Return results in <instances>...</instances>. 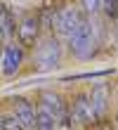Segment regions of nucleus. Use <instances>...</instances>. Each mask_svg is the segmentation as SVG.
<instances>
[{
    "label": "nucleus",
    "instance_id": "f257e3e1",
    "mask_svg": "<svg viewBox=\"0 0 118 130\" xmlns=\"http://www.w3.org/2000/svg\"><path fill=\"white\" fill-rule=\"evenodd\" d=\"M33 62H36L38 71H52L54 66H59V62H61L59 38L47 36L43 40H38V45L33 47Z\"/></svg>",
    "mask_w": 118,
    "mask_h": 130
},
{
    "label": "nucleus",
    "instance_id": "f03ea898",
    "mask_svg": "<svg viewBox=\"0 0 118 130\" xmlns=\"http://www.w3.org/2000/svg\"><path fill=\"white\" fill-rule=\"evenodd\" d=\"M66 43H69V50L73 52V57H78V59H90L94 55L97 40H94V28H92L88 17L80 21V26L76 28V33L71 36Z\"/></svg>",
    "mask_w": 118,
    "mask_h": 130
},
{
    "label": "nucleus",
    "instance_id": "7ed1b4c3",
    "mask_svg": "<svg viewBox=\"0 0 118 130\" xmlns=\"http://www.w3.org/2000/svg\"><path fill=\"white\" fill-rule=\"evenodd\" d=\"M83 19H85V17L80 14V10H78V7L66 5V7H61V10L54 12V17H52V28L59 33V38L69 40V38L76 33V28L80 26Z\"/></svg>",
    "mask_w": 118,
    "mask_h": 130
},
{
    "label": "nucleus",
    "instance_id": "20e7f679",
    "mask_svg": "<svg viewBox=\"0 0 118 130\" xmlns=\"http://www.w3.org/2000/svg\"><path fill=\"white\" fill-rule=\"evenodd\" d=\"M38 109H43L47 111L50 116L57 121V123H69V111H66V104H64V99H61V95L57 92H52V90H43L40 95H38Z\"/></svg>",
    "mask_w": 118,
    "mask_h": 130
},
{
    "label": "nucleus",
    "instance_id": "39448f33",
    "mask_svg": "<svg viewBox=\"0 0 118 130\" xmlns=\"http://www.w3.org/2000/svg\"><path fill=\"white\" fill-rule=\"evenodd\" d=\"M17 38L19 45H24V47H36L38 38H40V17H36V14L24 17L21 24L17 26Z\"/></svg>",
    "mask_w": 118,
    "mask_h": 130
},
{
    "label": "nucleus",
    "instance_id": "423d86ee",
    "mask_svg": "<svg viewBox=\"0 0 118 130\" xmlns=\"http://www.w3.org/2000/svg\"><path fill=\"white\" fill-rule=\"evenodd\" d=\"M21 62H24V50L21 45L17 43H7L3 47V57H0V71L5 76H14L21 69Z\"/></svg>",
    "mask_w": 118,
    "mask_h": 130
},
{
    "label": "nucleus",
    "instance_id": "0eeeda50",
    "mask_svg": "<svg viewBox=\"0 0 118 130\" xmlns=\"http://www.w3.org/2000/svg\"><path fill=\"white\" fill-rule=\"evenodd\" d=\"M71 121L76 123H92L94 121V111H92V102H90V95L88 92H80L76 95V99L71 102V113H69Z\"/></svg>",
    "mask_w": 118,
    "mask_h": 130
},
{
    "label": "nucleus",
    "instance_id": "6e6552de",
    "mask_svg": "<svg viewBox=\"0 0 118 130\" xmlns=\"http://www.w3.org/2000/svg\"><path fill=\"white\" fill-rule=\"evenodd\" d=\"M12 111H14V121L26 130V128H33L36 125V109H33V104L28 102V99H14L12 102Z\"/></svg>",
    "mask_w": 118,
    "mask_h": 130
},
{
    "label": "nucleus",
    "instance_id": "1a4fd4ad",
    "mask_svg": "<svg viewBox=\"0 0 118 130\" xmlns=\"http://www.w3.org/2000/svg\"><path fill=\"white\" fill-rule=\"evenodd\" d=\"M90 102H92V111H94V118H102L106 111V102H109V88L104 83H99V85L92 88L90 92Z\"/></svg>",
    "mask_w": 118,
    "mask_h": 130
},
{
    "label": "nucleus",
    "instance_id": "9d476101",
    "mask_svg": "<svg viewBox=\"0 0 118 130\" xmlns=\"http://www.w3.org/2000/svg\"><path fill=\"white\" fill-rule=\"evenodd\" d=\"M14 31H17V28H14V19H12L10 10H7L5 5H0V47L7 45V40L12 38Z\"/></svg>",
    "mask_w": 118,
    "mask_h": 130
},
{
    "label": "nucleus",
    "instance_id": "9b49d317",
    "mask_svg": "<svg viewBox=\"0 0 118 130\" xmlns=\"http://www.w3.org/2000/svg\"><path fill=\"white\" fill-rule=\"evenodd\" d=\"M59 123L54 121L47 111H43V109H36V125H33V130H54Z\"/></svg>",
    "mask_w": 118,
    "mask_h": 130
},
{
    "label": "nucleus",
    "instance_id": "f8f14e48",
    "mask_svg": "<svg viewBox=\"0 0 118 130\" xmlns=\"http://www.w3.org/2000/svg\"><path fill=\"white\" fill-rule=\"evenodd\" d=\"M102 7L109 19H118V0H102Z\"/></svg>",
    "mask_w": 118,
    "mask_h": 130
},
{
    "label": "nucleus",
    "instance_id": "ddd939ff",
    "mask_svg": "<svg viewBox=\"0 0 118 130\" xmlns=\"http://www.w3.org/2000/svg\"><path fill=\"white\" fill-rule=\"evenodd\" d=\"M111 71L104 69V71H92V73H76V76H66L64 80H83V78H99V76H109Z\"/></svg>",
    "mask_w": 118,
    "mask_h": 130
},
{
    "label": "nucleus",
    "instance_id": "4468645a",
    "mask_svg": "<svg viewBox=\"0 0 118 130\" xmlns=\"http://www.w3.org/2000/svg\"><path fill=\"white\" fill-rule=\"evenodd\" d=\"M83 3V7H85V12H90V14H94L102 7V0H80Z\"/></svg>",
    "mask_w": 118,
    "mask_h": 130
},
{
    "label": "nucleus",
    "instance_id": "2eb2a0df",
    "mask_svg": "<svg viewBox=\"0 0 118 130\" xmlns=\"http://www.w3.org/2000/svg\"><path fill=\"white\" fill-rule=\"evenodd\" d=\"M3 130H24V128H21L12 116H7V118H3Z\"/></svg>",
    "mask_w": 118,
    "mask_h": 130
},
{
    "label": "nucleus",
    "instance_id": "dca6fc26",
    "mask_svg": "<svg viewBox=\"0 0 118 130\" xmlns=\"http://www.w3.org/2000/svg\"><path fill=\"white\" fill-rule=\"evenodd\" d=\"M0 130H3V118H0Z\"/></svg>",
    "mask_w": 118,
    "mask_h": 130
},
{
    "label": "nucleus",
    "instance_id": "f3484780",
    "mask_svg": "<svg viewBox=\"0 0 118 130\" xmlns=\"http://www.w3.org/2000/svg\"><path fill=\"white\" fill-rule=\"evenodd\" d=\"M0 57H3V52H0Z\"/></svg>",
    "mask_w": 118,
    "mask_h": 130
}]
</instances>
